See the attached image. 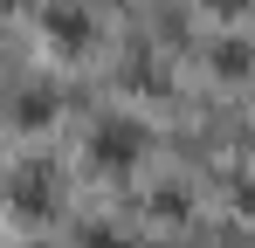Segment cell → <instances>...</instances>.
Wrapping results in <instances>:
<instances>
[{"instance_id":"1","label":"cell","mask_w":255,"mask_h":248,"mask_svg":"<svg viewBox=\"0 0 255 248\" xmlns=\"http://www.w3.org/2000/svg\"><path fill=\"white\" fill-rule=\"evenodd\" d=\"M138 159H145V124L138 118H104L90 131V165L97 172H131Z\"/></svg>"},{"instance_id":"2","label":"cell","mask_w":255,"mask_h":248,"mask_svg":"<svg viewBox=\"0 0 255 248\" xmlns=\"http://www.w3.org/2000/svg\"><path fill=\"white\" fill-rule=\"evenodd\" d=\"M42 35H48V48H62V55H83L90 41H97V28H90V14L76 0H48L42 7Z\"/></svg>"},{"instance_id":"3","label":"cell","mask_w":255,"mask_h":248,"mask_svg":"<svg viewBox=\"0 0 255 248\" xmlns=\"http://www.w3.org/2000/svg\"><path fill=\"white\" fill-rule=\"evenodd\" d=\"M48 124H55V90H48V83L21 90V97H14V131H48Z\"/></svg>"},{"instance_id":"4","label":"cell","mask_w":255,"mask_h":248,"mask_svg":"<svg viewBox=\"0 0 255 248\" xmlns=\"http://www.w3.org/2000/svg\"><path fill=\"white\" fill-rule=\"evenodd\" d=\"M48 207H55V193H48V172L21 165V172H14V214H28V221H35V214H48Z\"/></svg>"},{"instance_id":"5","label":"cell","mask_w":255,"mask_h":248,"mask_svg":"<svg viewBox=\"0 0 255 248\" xmlns=\"http://www.w3.org/2000/svg\"><path fill=\"white\" fill-rule=\"evenodd\" d=\"M207 62L221 69V76H249V69H255V48H249L242 35H221V41L207 48Z\"/></svg>"},{"instance_id":"6","label":"cell","mask_w":255,"mask_h":248,"mask_svg":"<svg viewBox=\"0 0 255 248\" xmlns=\"http://www.w3.org/2000/svg\"><path fill=\"white\" fill-rule=\"evenodd\" d=\"M235 207H242V214H255V172H242V179H235Z\"/></svg>"},{"instance_id":"7","label":"cell","mask_w":255,"mask_h":248,"mask_svg":"<svg viewBox=\"0 0 255 248\" xmlns=\"http://www.w3.org/2000/svg\"><path fill=\"white\" fill-rule=\"evenodd\" d=\"M152 214H186V193H152Z\"/></svg>"},{"instance_id":"8","label":"cell","mask_w":255,"mask_h":248,"mask_svg":"<svg viewBox=\"0 0 255 248\" xmlns=\"http://www.w3.org/2000/svg\"><path fill=\"white\" fill-rule=\"evenodd\" d=\"M83 248H125V242H118L111 228H83Z\"/></svg>"},{"instance_id":"9","label":"cell","mask_w":255,"mask_h":248,"mask_svg":"<svg viewBox=\"0 0 255 248\" xmlns=\"http://www.w3.org/2000/svg\"><path fill=\"white\" fill-rule=\"evenodd\" d=\"M200 7H214V14H242L249 0H200Z\"/></svg>"}]
</instances>
